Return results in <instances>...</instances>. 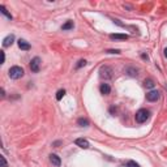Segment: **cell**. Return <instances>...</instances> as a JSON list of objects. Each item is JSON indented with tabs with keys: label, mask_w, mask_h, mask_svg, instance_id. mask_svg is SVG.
<instances>
[{
	"label": "cell",
	"mask_w": 167,
	"mask_h": 167,
	"mask_svg": "<svg viewBox=\"0 0 167 167\" xmlns=\"http://www.w3.org/2000/svg\"><path fill=\"white\" fill-rule=\"evenodd\" d=\"M39 65H40V59L39 57H34L30 61V69H32V72H34V73L39 72Z\"/></svg>",
	"instance_id": "obj_4"
},
{
	"label": "cell",
	"mask_w": 167,
	"mask_h": 167,
	"mask_svg": "<svg viewBox=\"0 0 167 167\" xmlns=\"http://www.w3.org/2000/svg\"><path fill=\"white\" fill-rule=\"evenodd\" d=\"M85 65H86V60H82V59H81V60H80V61H78V63H77L76 68H77V69H80L81 67H85Z\"/></svg>",
	"instance_id": "obj_17"
},
{
	"label": "cell",
	"mask_w": 167,
	"mask_h": 167,
	"mask_svg": "<svg viewBox=\"0 0 167 167\" xmlns=\"http://www.w3.org/2000/svg\"><path fill=\"white\" fill-rule=\"evenodd\" d=\"M99 76L102 78H104V80H108V78L112 77V69L110 67H107V65H103L101 68V71H99Z\"/></svg>",
	"instance_id": "obj_3"
},
{
	"label": "cell",
	"mask_w": 167,
	"mask_h": 167,
	"mask_svg": "<svg viewBox=\"0 0 167 167\" xmlns=\"http://www.w3.org/2000/svg\"><path fill=\"white\" fill-rule=\"evenodd\" d=\"M50 162L52 163L54 166H56V167H59L61 165V159H60V157H57L56 154H51L50 155Z\"/></svg>",
	"instance_id": "obj_7"
},
{
	"label": "cell",
	"mask_w": 167,
	"mask_h": 167,
	"mask_svg": "<svg viewBox=\"0 0 167 167\" xmlns=\"http://www.w3.org/2000/svg\"><path fill=\"white\" fill-rule=\"evenodd\" d=\"M0 9H1V13H3V15L7 16L9 20H12V15H11V13H9L8 11H7V8H5L4 5H0Z\"/></svg>",
	"instance_id": "obj_14"
},
{
	"label": "cell",
	"mask_w": 167,
	"mask_h": 167,
	"mask_svg": "<svg viewBox=\"0 0 167 167\" xmlns=\"http://www.w3.org/2000/svg\"><path fill=\"white\" fill-rule=\"evenodd\" d=\"M158 98H159V91H157V90H152L146 94V99L149 102H155V101H158Z\"/></svg>",
	"instance_id": "obj_5"
},
{
	"label": "cell",
	"mask_w": 167,
	"mask_h": 167,
	"mask_svg": "<svg viewBox=\"0 0 167 167\" xmlns=\"http://www.w3.org/2000/svg\"><path fill=\"white\" fill-rule=\"evenodd\" d=\"M0 162H1V167H8V165H7V161H5V157H4V155H0Z\"/></svg>",
	"instance_id": "obj_19"
},
{
	"label": "cell",
	"mask_w": 167,
	"mask_h": 167,
	"mask_svg": "<svg viewBox=\"0 0 167 167\" xmlns=\"http://www.w3.org/2000/svg\"><path fill=\"white\" fill-rule=\"evenodd\" d=\"M8 73H9V77L11 78H13V80H18V78H21L24 76V69L18 65H15L9 69Z\"/></svg>",
	"instance_id": "obj_2"
},
{
	"label": "cell",
	"mask_w": 167,
	"mask_h": 167,
	"mask_svg": "<svg viewBox=\"0 0 167 167\" xmlns=\"http://www.w3.org/2000/svg\"><path fill=\"white\" fill-rule=\"evenodd\" d=\"M127 167H140V165L137 162H135V161H129L127 163Z\"/></svg>",
	"instance_id": "obj_18"
},
{
	"label": "cell",
	"mask_w": 167,
	"mask_h": 167,
	"mask_svg": "<svg viewBox=\"0 0 167 167\" xmlns=\"http://www.w3.org/2000/svg\"><path fill=\"white\" fill-rule=\"evenodd\" d=\"M163 52H165V56L167 57V49H165V51H163Z\"/></svg>",
	"instance_id": "obj_23"
},
{
	"label": "cell",
	"mask_w": 167,
	"mask_h": 167,
	"mask_svg": "<svg viewBox=\"0 0 167 167\" xmlns=\"http://www.w3.org/2000/svg\"><path fill=\"white\" fill-rule=\"evenodd\" d=\"M1 57H3V61H1V64L5 61V54H4V51H1Z\"/></svg>",
	"instance_id": "obj_22"
},
{
	"label": "cell",
	"mask_w": 167,
	"mask_h": 167,
	"mask_svg": "<svg viewBox=\"0 0 167 167\" xmlns=\"http://www.w3.org/2000/svg\"><path fill=\"white\" fill-rule=\"evenodd\" d=\"M111 39H128L127 34H111L110 35Z\"/></svg>",
	"instance_id": "obj_11"
},
{
	"label": "cell",
	"mask_w": 167,
	"mask_h": 167,
	"mask_svg": "<svg viewBox=\"0 0 167 167\" xmlns=\"http://www.w3.org/2000/svg\"><path fill=\"white\" fill-rule=\"evenodd\" d=\"M149 116H150L149 110H146V108H141V110H138L137 112H136V121L137 123H145L149 119Z\"/></svg>",
	"instance_id": "obj_1"
},
{
	"label": "cell",
	"mask_w": 167,
	"mask_h": 167,
	"mask_svg": "<svg viewBox=\"0 0 167 167\" xmlns=\"http://www.w3.org/2000/svg\"><path fill=\"white\" fill-rule=\"evenodd\" d=\"M17 43H18V47H20V49L24 50V51H29L30 49H32V47H30V45H29L28 42H26L25 39H20Z\"/></svg>",
	"instance_id": "obj_8"
},
{
	"label": "cell",
	"mask_w": 167,
	"mask_h": 167,
	"mask_svg": "<svg viewBox=\"0 0 167 167\" xmlns=\"http://www.w3.org/2000/svg\"><path fill=\"white\" fill-rule=\"evenodd\" d=\"M99 90H101V93H102V94L107 95V94H110L111 88H110V85H108V84H102L101 86H99Z\"/></svg>",
	"instance_id": "obj_10"
},
{
	"label": "cell",
	"mask_w": 167,
	"mask_h": 167,
	"mask_svg": "<svg viewBox=\"0 0 167 167\" xmlns=\"http://www.w3.org/2000/svg\"><path fill=\"white\" fill-rule=\"evenodd\" d=\"M64 94H65V90H64V89H60V90L56 93V99H57V101H60L61 98L64 97Z\"/></svg>",
	"instance_id": "obj_16"
},
{
	"label": "cell",
	"mask_w": 167,
	"mask_h": 167,
	"mask_svg": "<svg viewBox=\"0 0 167 167\" xmlns=\"http://www.w3.org/2000/svg\"><path fill=\"white\" fill-rule=\"evenodd\" d=\"M77 124L80 125V127H88V125H89V120H88V119L81 118V119H78L77 120Z\"/></svg>",
	"instance_id": "obj_12"
},
{
	"label": "cell",
	"mask_w": 167,
	"mask_h": 167,
	"mask_svg": "<svg viewBox=\"0 0 167 167\" xmlns=\"http://www.w3.org/2000/svg\"><path fill=\"white\" fill-rule=\"evenodd\" d=\"M108 52L110 54H120V51L119 50H108Z\"/></svg>",
	"instance_id": "obj_21"
},
{
	"label": "cell",
	"mask_w": 167,
	"mask_h": 167,
	"mask_svg": "<svg viewBox=\"0 0 167 167\" xmlns=\"http://www.w3.org/2000/svg\"><path fill=\"white\" fill-rule=\"evenodd\" d=\"M128 72H131V76H137V69H128Z\"/></svg>",
	"instance_id": "obj_20"
},
{
	"label": "cell",
	"mask_w": 167,
	"mask_h": 167,
	"mask_svg": "<svg viewBox=\"0 0 167 167\" xmlns=\"http://www.w3.org/2000/svg\"><path fill=\"white\" fill-rule=\"evenodd\" d=\"M145 86H146V88H149V89L154 88V81H153L152 78H148V80H145Z\"/></svg>",
	"instance_id": "obj_15"
},
{
	"label": "cell",
	"mask_w": 167,
	"mask_h": 167,
	"mask_svg": "<svg viewBox=\"0 0 167 167\" xmlns=\"http://www.w3.org/2000/svg\"><path fill=\"white\" fill-rule=\"evenodd\" d=\"M13 40H15V37H13L12 34H11V35H8L4 40H3V47H9V46H12V45H13Z\"/></svg>",
	"instance_id": "obj_9"
},
{
	"label": "cell",
	"mask_w": 167,
	"mask_h": 167,
	"mask_svg": "<svg viewBox=\"0 0 167 167\" xmlns=\"http://www.w3.org/2000/svg\"><path fill=\"white\" fill-rule=\"evenodd\" d=\"M76 145L77 146H80L81 149H88L89 148V141L88 140H85V138H77L76 140Z\"/></svg>",
	"instance_id": "obj_6"
},
{
	"label": "cell",
	"mask_w": 167,
	"mask_h": 167,
	"mask_svg": "<svg viewBox=\"0 0 167 167\" xmlns=\"http://www.w3.org/2000/svg\"><path fill=\"white\" fill-rule=\"evenodd\" d=\"M61 29H63V30H69V29H73V21H67L63 26H61Z\"/></svg>",
	"instance_id": "obj_13"
}]
</instances>
